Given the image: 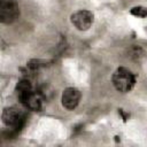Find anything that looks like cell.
Returning <instances> with one entry per match:
<instances>
[{"instance_id":"1","label":"cell","mask_w":147,"mask_h":147,"mask_svg":"<svg viewBox=\"0 0 147 147\" xmlns=\"http://www.w3.org/2000/svg\"><path fill=\"white\" fill-rule=\"evenodd\" d=\"M111 82L117 91H119L122 93H126L133 88V86L136 84V76L127 68L119 67L114 71Z\"/></svg>"},{"instance_id":"2","label":"cell","mask_w":147,"mask_h":147,"mask_svg":"<svg viewBox=\"0 0 147 147\" xmlns=\"http://www.w3.org/2000/svg\"><path fill=\"white\" fill-rule=\"evenodd\" d=\"M20 16V7L16 0H0V21L6 24L15 22Z\"/></svg>"},{"instance_id":"3","label":"cell","mask_w":147,"mask_h":147,"mask_svg":"<svg viewBox=\"0 0 147 147\" xmlns=\"http://www.w3.org/2000/svg\"><path fill=\"white\" fill-rule=\"evenodd\" d=\"M70 21L77 30L86 31L92 26L94 22V15L90 10L82 9V10H77L74 14H71Z\"/></svg>"},{"instance_id":"4","label":"cell","mask_w":147,"mask_h":147,"mask_svg":"<svg viewBox=\"0 0 147 147\" xmlns=\"http://www.w3.org/2000/svg\"><path fill=\"white\" fill-rule=\"evenodd\" d=\"M1 118H2V122L6 126L11 127V129H18L23 124L24 115L21 110L16 109L14 107H10V108L3 109Z\"/></svg>"},{"instance_id":"5","label":"cell","mask_w":147,"mask_h":147,"mask_svg":"<svg viewBox=\"0 0 147 147\" xmlns=\"http://www.w3.org/2000/svg\"><path fill=\"white\" fill-rule=\"evenodd\" d=\"M80 92L76 87H67L62 93V106L68 110H74L80 101Z\"/></svg>"},{"instance_id":"6","label":"cell","mask_w":147,"mask_h":147,"mask_svg":"<svg viewBox=\"0 0 147 147\" xmlns=\"http://www.w3.org/2000/svg\"><path fill=\"white\" fill-rule=\"evenodd\" d=\"M20 101L22 105H24L25 108L30 109V110H39L41 108V99L38 94L33 93L32 91L22 95V96H18Z\"/></svg>"},{"instance_id":"7","label":"cell","mask_w":147,"mask_h":147,"mask_svg":"<svg viewBox=\"0 0 147 147\" xmlns=\"http://www.w3.org/2000/svg\"><path fill=\"white\" fill-rule=\"evenodd\" d=\"M31 91H32L31 83L28 79H22L16 85V92H17L18 96H22V95H24V94H26V93H29Z\"/></svg>"},{"instance_id":"8","label":"cell","mask_w":147,"mask_h":147,"mask_svg":"<svg viewBox=\"0 0 147 147\" xmlns=\"http://www.w3.org/2000/svg\"><path fill=\"white\" fill-rule=\"evenodd\" d=\"M130 13L137 17H146L147 16V8L144 6H136V7L131 8Z\"/></svg>"}]
</instances>
